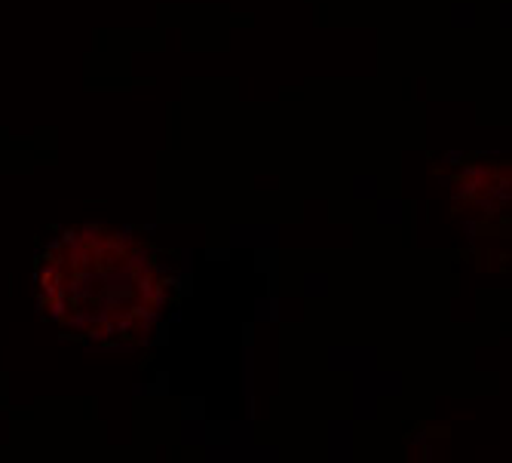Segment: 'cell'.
<instances>
[{
	"label": "cell",
	"mask_w": 512,
	"mask_h": 463,
	"mask_svg": "<svg viewBox=\"0 0 512 463\" xmlns=\"http://www.w3.org/2000/svg\"><path fill=\"white\" fill-rule=\"evenodd\" d=\"M169 301L154 252L108 224L71 227L37 261V304L56 326L92 344H138Z\"/></svg>",
	"instance_id": "cell-1"
}]
</instances>
